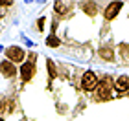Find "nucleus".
<instances>
[{
  "label": "nucleus",
  "mask_w": 129,
  "mask_h": 121,
  "mask_svg": "<svg viewBox=\"0 0 129 121\" xmlns=\"http://www.w3.org/2000/svg\"><path fill=\"white\" fill-rule=\"evenodd\" d=\"M98 97L100 99H109L111 97V81L109 79L100 81V84H98Z\"/></svg>",
  "instance_id": "nucleus-3"
},
{
  "label": "nucleus",
  "mask_w": 129,
  "mask_h": 121,
  "mask_svg": "<svg viewBox=\"0 0 129 121\" xmlns=\"http://www.w3.org/2000/svg\"><path fill=\"white\" fill-rule=\"evenodd\" d=\"M43 24H44V19H39V20H37V26L41 28V30H43Z\"/></svg>",
  "instance_id": "nucleus-14"
},
{
  "label": "nucleus",
  "mask_w": 129,
  "mask_h": 121,
  "mask_svg": "<svg viewBox=\"0 0 129 121\" xmlns=\"http://www.w3.org/2000/svg\"><path fill=\"white\" fill-rule=\"evenodd\" d=\"M0 51H4V48H2V46H0Z\"/></svg>",
  "instance_id": "nucleus-15"
},
{
  "label": "nucleus",
  "mask_w": 129,
  "mask_h": 121,
  "mask_svg": "<svg viewBox=\"0 0 129 121\" xmlns=\"http://www.w3.org/2000/svg\"><path fill=\"white\" fill-rule=\"evenodd\" d=\"M33 73H35V68H33V61H30V62H24V64L20 66V77H22V81H30L31 77H33Z\"/></svg>",
  "instance_id": "nucleus-4"
},
{
  "label": "nucleus",
  "mask_w": 129,
  "mask_h": 121,
  "mask_svg": "<svg viewBox=\"0 0 129 121\" xmlns=\"http://www.w3.org/2000/svg\"><path fill=\"white\" fill-rule=\"evenodd\" d=\"M116 90L118 92H127L129 90V75H120L116 79Z\"/></svg>",
  "instance_id": "nucleus-7"
},
{
  "label": "nucleus",
  "mask_w": 129,
  "mask_h": 121,
  "mask_svg": "<svg viewBox=\"0 0 129 121\" xmlns=\"http://www.w3.org/2000/svg\"><path fill=\"white\" fill-rule=\"evenodd\" d=\"M83 9H85L89 15H94V13H96V4H83Z\"/></svg>",
  "instance_id": "nucleus-10"
},
{
  "label": "nucleus",
  "mask_w": 129,
  "mask_h": 121,
  "mask_svg": "<svg viewBox=\"0 0 129 121\" xmlns=\"http://www.w3.org/2000/svg\"><path fill=\"white\" fill-rule=\"evenodd\" d=\"M100 55L103 57V59H107V61H113V50H109V48H102L100 50Z\"/></svg>",
  "instance_id": "nucleus-9"
},
{
  "label": "nucleus",
  "mask_w": 129,
  "mask_h": 121,
  "mask_svg": "<svg viewBox=\"0 0 129 121\" xmlns=\"http://www.w3.org/2000/svg\"><path fill=\"white\" fill-rule=\"evenodd\" d=\"M55 11H57V13H63V11H64V6H63L61 2H57V4H55Z\"/></svg>",
  "instance_id": "nucleus-13"
},
{
  "label": "nucleus",
  "mask_w": 129,
  "mask_h": 121,
  "mask_svg": "<svg viewBox=\"0 0 129 121\" xmlns=\"http://www.w3.org/2000/svg\"><path fill=\"white\" fill-rule=\"evenodd\" d=\"M122 2H113V4H109L107 6V9H105V19L111 20V19H114L116 15H118V11L122 9Z\"/></svg>",
  "instance_id": "nucleus-5"
},
{
  "label": "nucleus",
  "mask_w": 129,
  "mask_h": 121,
  "mask_svg": "<svg viewBox=\"0 0 129 121\" xmlns=\"http://www.w3.org/2000/svg\"><path fill=\"white\" fill-rule=\"evenodd\" d=\"M48 72H50V77H55V66L52 61H48Z\"/></svg>",
  "instance_id": "nucleus-11"
},
{
  "label": "nucleus",
  "mask_w": 129,
  "mask_h": 121,
  "mask_svg": "<svg viewBox=\"0 0 129 121\" xmlns=\"http://www.w3.org/2000/svg\"><path fill=\"white\" fill-rule=\"evenodd\" d=\"M0 72H2L4 77H13L17 73L13 62H9V61H2V62H0Z\"/></svg>",
  "instance_id": "nucleus-6"
},
{
  "label": "nucleus",
  "mask_w": 129,
  "mask_h": 121,
  "mask_svg": "<svg viewBox=\"0 0 129 121\" xmlns=\"http://www.w3.org/2000/svg\"><path fill=\"white\" fill-rule=\"evenodd\" d=\"M81 88L87 90V92L98 88V75H96L94 72H85V73H83V79H81Z\"/></svg>",
  "instance_id": "nucleus-1"
},
{
  "label": "nucleus",
  "mask_w": 129,
  "mask_h": 121,
  "mask_svg": "<svg viewBox=\"0 0 129 121\" xmlns=\"http://www.w3.org/2000/svg\"><path fill=\"white\" fill-rule=\"evenodd\" d=\"M6 57H8L9 62H22L24 61V50L19 48V46H9L6 50Z\"/></svg>",
  "instance_id": "nucleus-2"
},
{
  "label": "nucleus",
  "mask_w": 129,
  "mask_h": 121,
  "mask_svg": "<svg viewBox=\"0 0 129 121\" xmlns=\"http://www.w3.org/2000/svg\"><path fill=\"white\" fill-rule=\"evenodd\" d=\"M22 40H24V44H26V46H30V48H33V46H35V44H33V42H31V40L28 39L26 35H22Z\"/></svg>",
  "instance_id": "nucleus-12"
},
{
  "label": "nucleus",
  "mask_w": 129,
  "mask_h": 121,
  "mask_svg": "<svg viewBox=\"0 0 129 121\" xmlns=\"http://www.w3.org/2000/svg\"><path fill=\"white\" fill-rule=\"evenodd\" d=\"M46 44H48L50 48H57V46H59V39L55 37V33H52V35L46 37Z\"/></svg>",
  "instance_id": "nucleus-8"
},
{
  "label": "nucleus",
  "mask_w": 129,
  "mask_h": 121,
  "mask_svg": "<svg viewBox=\"0 0 129 121\" xmlns=\"http://www.w3.org/2000/svg\"><path fill=\"white\" fill-rule=\"evenodd\" d=\"M0 121H4V119H2V117H0Z\"/></svg>",
  "instance_id": "nucleus-17"
},
{
  "label": "nucleus",
  "mask_w": 129,
  "mask_h": 121,
  "mask_svg": "<svg viewBox=\"0 0 129 121\" xmlns=\"http://www.w3.org/2000/svg\"><path fill=\"white\" fill-rule=\"evenodd\" d=\"M0 108H2V101H0Z\"/></svg>",
  "instance_id": "nucleus-16"
}]
</instances>
